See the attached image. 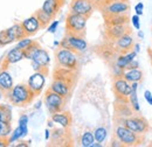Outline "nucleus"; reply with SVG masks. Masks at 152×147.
I'll return each mask as SVG.
<instances>
[{"label":"nucleus","mask_w":152,"mask_h":147,"mask_svg":"<svg viewBox=\"0 0 152 147\" xmlns=\"http://www.w3.org/2000/svg\"><path fill=\"white\" fill-rule=\"evenodd\" d=\"M34 96H35V93L32 91L28 88V85H26V84H18V85L13 87L10 91L6 92L7 99L14 105L29 104L33 100Z\"/></svg>","instance_id":"obj_1"},{"label":"nucleus","mask_w":152,"mask_h":147,"mask_svg":"<svg viewBox=\"0 0 152 147\" xmlns=\"http://www.w3.org/2000/svg\"><path fill=\"white\" fill-rule=\"evenodd\" d=\"M27 36L21 23H15L13 26H11L7 29H4L0 32V44L1 47H5L14 41H18L22 37Z\"/></svg>","instance_id":"obj_2"},{"label":"nucleus","mask_w":152,"mask_h":147,"mask_svg":"<svg viewBox=\"0 0 152 147\" xmlns=\"http://www.w3.org/2000/svg\"><path fill=\"white\" fill-rule=\"evenodd\" d=\"M56 62L62 68L75 70L77 68L78 58L74 50L67 49V48H60L56 52Z\"/></svg>","instance_id":"obj_3"},{"label":"nucleus","mask_w":152,"mask_h":147,"mask_svg":"<svg viewBox=\"0 0 152 147\" xmlns=\"http://www.w3.org/2000/svg\"><path fill=\"white\" fill-rule=\"evenodd\" d=\"M87 20H88V17H84L81 14H75V13L68 14L66 20V28L68 33L81 35L86 29Z\"/></svg>","instance_id":"obj_4"},{"label":"nucleus","mask_w":152,"mask_h":147,"mask_svg":"<svg viewBox=\"0 0 152 147\" xmlns=\"http://www.w3.org/2000/svg\"><path fill=\"white\" fill-rule=\"evenodd\" d=\"M115 135L116 138L124 145V146H134L138 145L140 143V134L134 133L131 130H129L128 127H125L124 125L117 126L116 131H115Z\"/></svg>","instance_id":"obj_5"},{"label":"nucleus","mask_w":152,"mask_h":147,"mask_svg":"<svg viewBox=\"0 0 152 147\" xmlns=\"http://www.w3.org/2000/svg\"><path fill=\"white\" fill-rule=\"evenodd\" d=\"M45 104H46L48 111L53 114L55 112L62 110V108L64 105V97L57 95L56 92L52 91V90H48L45 96Z\"/></svg>","instance_id":"obj_6"},{"label":"nucleus","mask_w":152,"mask_h":147,"mask_svg":"<svg viewBox=\"0 0 152 147\" xmlns=\"http://www.w3.org/2000/svg\"><path fill=\"white\" fill-rule=\"evenodd\" d=\"M130 9V5L128 0H117L103 5V11L105 15H115V14H125Z\"/></svg>","instance_id":"obj_7"},{"label":"nucleus","mask_w":152,"mask_h":147,"mask_svg":"<svg viewBox=\"0 0 152 147\" xmlns=\"http://www.w3.org/2000/svg\"><path fill=\"white\" fill-rule=\"evenodd\" d=\"M124 126L128 127L129 130H131L134 133H138V134H144L148 129H149V124L148 122L142 118V117H130V118H126L124 119Z\"/></svg>","instance_id":"obj_8"},{"label":"nucleus","mask_w":152,"mask_h":147,"mask_svg":"<svg viewBox=\"0 0 152 147\" xmlns=\"http://www.w3.org/2000/svg\"><path fill=\"white\" fill-rule=\"evenodd\" d=\"M93 9H94V4L91 2V0H72V5H70L72 13L89 17L93 13Z\"/></svg>","instance_id":"obj_9"},{"label":"nucleus","mask_w":152,"mask_h":147,"mask_svg":"<svg viewBox=\"0 0 152 147\" xmlns=\"http://www.w3.org/2000/svg\"><path fill=\"white\" fill-rule=\"evenodd\" d=\"M46 75L47 71H35L29 78H28V88L37 95H40L43 87H45V82H46Z\"/></svg>","instance_id":"obj_10"},{"label":"nucleus","mask_w":152,"mask_h":147,"mask_svg":"<svg viewBox=\"0 0 152 147\" xmlns=\"http://www.w3.org/2000/svg\"><path fill=\"white\" fill-rule=\"evenodd\" d=\"M66 37H67V41H68L72 50L78 52V53H83L87 50L88 43L84 40V37H82L78 34H70V33H68V35Z\"/></svg>","instance_id":"obj_11"},{"label":"nucleus","mask_w":152,"mask_h":147,"mask_svg":"<svg viewBox=\"0 0 152 147\" xmlns=\"http://www.w3.org/2000/svg\"><path fill=\"white\" fill-rule=\"evenodd\" d=\"M114 91L121 98H128L131 93V84L125 81L123 77H117L114 82Z\"/></svg>","instance_id":"obj_12"},{"label":"nucleus","mask_w":152,"mask_h":147,"mask_svg":"<svg viewBox=\"0 0 152 147\" xmlns=\"http://www.w3.org/2000/svg\"><path fill=\"white\" fill-rule=\"evenodd\" d=\"M21 26H22V28H23V31H25L27 36L34 35L40 28H42L41 25H40V21H39L35 15H32L29 18L25 19L21 22Z\"/></svg>","instance_id":"obj_13"},{"label":"nucleus","mask_w":152,"mask_h":147,"mask_svg":"<svg viewBox=\"0 0 152 147\" xmlns=\"http://www.w3.org/2000/svg\"><path fill=\"white\" fill-rule=\"evenodd\" d=\"M70 85H72V83H69L67 81L55 78L54 82L52 83L49 90L56 92L57 95H60L62 97H67L69 95V92H70Z\"/></svg>","instance_id":"obj_14"},{"label":"nucleus","mask_w":152,"mask_h":147,"mask_svg":"<svg viewBox=\"0 0 152 147\" xmlns=\"http://www.w3.org/2000/svg\"><path fill=\"white\" fill-rule=\"evenodd\" d=\"M31 61L32 62H35L42 69H47V67L50 63V56L47 53V50H45V49H42L40 47L38 50L34 53V55H33Z\"/></svg>","instance_id":"obj_15"},{"label":"nucleus","mask_w":152,"mask_h":147,"mask_svg":"<svg viewBox=\"0 0 152 147\" xmlns=\"http://www.w3.org/2000/svg\"><path fill=\"white\" fill-rule=\"evenodd\" d=\"M126 33H129L128 23H125V25H111V26H108V28H107V35L111 40H117L118 37H121Z\"/></svg>","instance_id":"obj_16"},{"label":"nucleus","mask_w":152,"mask_h":147,"mask_svg":"<svg viewBox=\"0 0 152 147\" xmlns=\"http://www.w3.org/2000/svg\"><path fill=\"white\" fill-rule=\"evenodd\" d=\"M23 58H25V53H23V50L19 49L18 47H14L13 49H11V50L7 53V55L5 57L4 64H5V65L15 64V63L20 62V61L23 60Z\"/></svg>","instance_id":"obj_17"},{"label":"nucleus","mask_w":152,"mask_h":147,"mask_svg":"<svg viewBox=\"0 0 152 147\" xmlns=\"http://www.w3.org/2000/svg\"><path fill=\"white\" fill-rule=\"evenodd\" d=\"M133 44H134V42H133V37L131 36L129 33L122 35V36L118 37V39L116 40V47L118 48V50L124 52V53L129 52V50L133 47Z\"/></svg>","instance_id":"obj_18"},{"label":"nucleus","mask_w":152,"mask_h":147,"mask_svg":"<svg viewBox=\"0 0 152 147\" xmlns=\"http://www.w3.org/2000/svg\"><path fill=\"white\" fill-rule=\"evenodd\" d=\"M52 120L55 124H58L63 129L69 127L70 124H72V117H70V114L67 113V112H61V111L55 112V113L52 114Z\"/></svg>","instance_id":"obj_19"},{"label":"nucleus","mask_w":152,"mask_h":147,"mask_svg":"<svg viewBox=\"0 0 152 147\" xmlns=\"http://www.w3.org/2000/svg\"><path fill=\"white\" fill-rule=\"evenodd\" d=\"M61 5H62V0H46L43 2V5H42L41 9L54 18L56 15V13L58 12Z\"/></svg>","instance_id":"obj_20"},{"label":"nucleus","mask_w":152,"mask_h":147,"mask_svg":"<svg viewBox=\"0 0 152 147\" xmlns=\"http://www.w3.org/2000/svg\"><path fill=\"white\" fill-rule=\"evenodd\" d=\"M123 78L125 81H128L129 83H132V82H140L143 79V71L138 68L136 69H126L124 74H123Z\"/></svg>","instance_id":"obj_21"},{"label":"nucleus","mask_w":152,"mask_h":147,"mask_svg":"<svg viewBox=\"0 0 152 147\" xmlns=\"http://www.w3.org/2000/svg\"><path fill=\"white\" fill-rule=\"evenodd\" d=\"M12 88H13V78L11 74L7 73L6 70H2L0 73V89L4 92H7Z\"/></svg>","instance_id":"obj_22"},{"label":"nucleus","mask_w":152,"mask_h":147,"mask_svg":"<svg viewBox=\"0 0 152 147\" xmlns=\"http://www.w3.org/2000/svg\"><path fill=\"white\" fill-rule=\"evenodd\" d=\"M105 20H107V25L111 26V25H125L128 23L129 18L125 14H115V15H105Z\"/></svg>","instance_id":"obj_23"},{"label":"nucleus","mask_w":152,"mask_h":147,"mask_svg":"<svg viewBox=\"0 0 152 147\" xmlns=\"http://www.w3.org/2000/svg\"><path fill=\"white\" fill-rule=\"evenodd\" d=\"M27 134H28L27 125H26V126L18 125V127L14 130V131H12V133L10 134V139H8L7 141H8V143H14V141L19 140L20 138H25Z\"/></svg>","instance_id":"obj_24"},{"label":"nucleus","mask_w":152,"mask_h":147,"mask_svg":"<svg viewBox=\"0 0 152 147\" xmlns=\"http://www.w3.org/2000/svg\"><path fill=\"white\" fill-rule=\"evenodd\" d=\"M35 17H37L38 20L40 21L41 27H46L47 25H49V23L52 22V19H53L52 15H49L48 13H46V12L42 11V9H39L38 12L35 13Z\"/></svg>","instance_id":"obj_25"},{"label":"nucleus","mask_w":152,"mask_h":147,"mask_svg":"<svg viewBox=\"0 0 152 147\" xmlns=\"http://www.w3.org/2000/svg\"><path fill=\"white\" fill-rule=\"evenodd\" d=\"M95 143L94 133L90 131H86L81 137V146L83 147H91V145Z\"/></svg>","instance_id":"obj_26"},{"label":"nucleus","mask_w":152,"mask_h":147,"mask_svg":"<svg viewBox=\"0 0 152 147\" xmlns=\"http://www.w3.org/2000/svg\"><path fill=\"white\" fill-rule=\"evenodd\" d=\"M94 133V138H95V141L97 143H103L105 139H107V137H108V131L105 127H103V126H99V127H97V129L93 132Z\"/></svg>","instance_id":"obj_27"},{"label":"nucleus","mask_w":152,"mask_h":147,"mask_svg":"<svg viewBox=\"0 0 152 147\" xmlns=\"http://www.w3.org/2000/svg\"><path fill=\"white\" fill-rule=\"evenodd\" d=\"M128 98H129V103H130L131 108L134 111L139 112L140 111V105H139V100H138V96H137V90H132Z\"/></svg>","instance_id":"obj_28"},{"label":"nucleus","mask_w":152,"mask_h":147,"mask_svg":"<svg viewBox=\"0 0 152 147\" xmlns=\"http://www.w3.org/2000/svg\"><path fill=\"white\" fill-rule=\"evenodd\" d=\"M1 123V130H0V138H8L12 133V126L11 122H0Z\"/></svg>","instance_id":"obj_29"},{"label":"nucleus","mask_w":152,"mask_h":147,"mask_svg":"<svg viewBox=\"0 0 152 147\" xmlns=\"http://www.w3.org/2000/svg\"><path fill=\"white\" fill-rule=\"evenodd\" d=\"M39 48H40V44H39L38 42H33L28 48H26L25 50H23V53H25V58H28V60H32V57L34 55V53L38 50Z\"/></svg>","instance_id":"obj_30"},{"label":"nucleus","mask_w":152,"mask_h":147,"mask_svg":"<svg viewBox=\"0 0 152 147\" xmlns=\"http://www.w3.org/2000/svg\"><path fill=\"white\" fill-rule=\"evenodd\" d=\"M11 109L0 105V122H11Z\"/></svg>","instance_id":"obj_31"},{"label":"nucleus","mask_w":152,"mask_h":147,"mask_svg":"<svg viewBox=\"0 0 152 147\" xmlns=\"http://www.w3.org/2000/svg\"><path fill=\"white\" fill-rule=\"evenodd\" d=\"M33 42H34V40H32L29 36H25V37H22V39H20V40H18V43H17L15 47H18L21 50H25V49L28 48Z\"/></svg>","instance_id":"obj_32"},{"label":"nucleus","mask_w":152,"mask_h":147,"mask_svg":"<svg viewBox=\"0 0 152 147\" xmlns=\"http://www.w3.org/2000/svg\"><path fill=\"white\" fill-rule=\"evenodd\" d=\"M113 74H114V76L116 77V78H117V77H123L124 69H122V68H119L118 65L115 64L114 67H113Z\"/></svg>","instance_id":"obj_33"},{"label":"nucleus","mask_w":152,"mask_h":147,"mask_svg":"<svg viewBox=\"0 0 152 147\" xmlns=\"http://www.w3.org/2000/svg\"><path fill=\"white\" fill-rule=\"evenodd\" d=\"M131 22H132V26L137 29V31H139L140 29V22H139V15H137V14H134L131 17Z\"/></svg>","instance_id":"obj_34"},{"label":"nucleus","mask_w":152,"mask_h":147,"mask_svg":"<svg viewBox=\"0 0 152 147\" xmlns=\"http://www.w3.org/2000/svg\"><path fill=\"white\" fill-rule=\"evenodd\" d=\"M58 23H60V22H58V21H56V20H55V21H53V22H52V23L48 26V29H47V31H48V33H50V34H54V33H55V32L57 31Z\"/></svg>","instance_id":"obj_35"},{"label":"nucleus","mask_w":152,"mask_h":147,"mask_svg":"<svg viewBox=\"0 0 152 147\" xmlns=\"http://www.w3.org/2000/svg\"><path fill=\"white\" fill-rule=\"evenodd\" d=\"M143 9H144V4L143 2H138L136 6H134V12H136V14L137 15H143Z\"/></svg>","instance_id":"obj_36"},{"label":"nucleus","mask_w":152,"mask_h":147,"mask_svg":"<svg viewBox=\"0 0 152 147\" xmlns=\"http://www.w3.org/2000/svg\"><path fill=\"white\" fill-rule=\"evenodd\" d=\"M18 124L21 125V126H26V125L28 124V117H27L26 114H22L19 118V123H18Z\"/></svg>","instance_id":"obj_37"},{"label":"nucleus","mask_w":152,"mask_h":147,"mask_svg":"<svg viewBox=\"0 0 152 147\" xmlns=\"http://www.w3.org/2000/svg\"><path fill=\"white\" fill-rule=\"evenodd\" d=\"M136 68H139V63L136 61V58L132 60L129 64H128V67H126V69H136Z\"/></svg>","instance_id":"obj_38"},{"label":"nucleus","mask_w":152,"mask_h":147,"mask_svg":"<svg viewBox=\"0 0 152 147\" xmlns=\"http://www.w3.org/2000/svg\"><path fill=\"white\" fill-rule=\"evenodd\" d=\"M8 145V141L6 140V138H0V147H5Z\"/></svg>","instance_id":"obj_39"},{"label":"nucleus","mask_w":152,"mask_h":147,"mask_svg":"<svg viewBox=\"0 0 152 147\" xmlns=\"http://www.w3.org/2000/svg\"><path fill=\"white\" fill-rule=\"evenodd\" d=\"M111 146L113 147H121V146H123V144L117 139V140H114V141L111 143Z\"/></svg>","instance_id":"obj_40"},{"label":"nucleus","mask_w":152,"mask_h":147,"mask_svg":"<svg viewBox=\"0 0 152 147\" xmlns=\"http://www.w3.org/2000/svg\"><path fill=\"white\" fill-rule=\"evenodd\" d=\"M133 52H136L137 54L140 52V44H139V43H136V44H133Z\"/></svg>","instance_id":"obj_41"},{"label":"nucleus","mask_w":152,"mask_h":147,"mask_svg":"<svg viewBox=\"0 0 152 147\" xmlns=\"http://www.w3.org/2000/svg\"><path fill=\"white\" fill-rule=\"evenodd\" d=\"M152 96V93H151V91H149V90H146V91L144 92V97H145V99L148 100L150 97Z\"/></svg>","instance_id":"obj_42"},{"label":"nucleus","mask_w":152,"mask_h":147,"mask_svg":"<svg viewBox=\"0 0 152 147\" xmlns=\"http://www.w3.org/2000/svg\"><path fill=\"white\" fill-rule=\"evenodd\" d=\"M49 138H50V132H49V130H46L45 131V139L48 140Z\"/></svg>","instance_id":"obj_43"},{"label":"nucleus","mask_w":152,"mask_h":147,"mask_svg":"<svg viewBox=\"0 0 152 147\" xmlns=\"http://www.w3.org/2000/svg\"><path fill=\"white\" fill-rule=\"evenodd\" d=\"M138 37H139L140 40H143V39H144V33H143V32H142L140 29L138 31Z\"/></svg>","instance_id":"obj_44"},{"label":"nucleus","mask_w":152,"mask_h":147,"mask_svg":"<svg viewBox=\"0 0 152 147\" xmlns=\"http://www.w3.org/2000/svg\"><path fill=\"white\" fill-rule=\"evenodd\" d=\"M91 147H102V144H101V143H97V141H96V143H94V144L91 145Z\"/></svg>","instance_id":"obj_45"},{"label":"nucleus","mask_w":152,"mask_h":147,"mask_svg":"<svg viewBox=\"0 0 152 147\" xmlns=\"http://www.w3.org/2000/svg\"><path fill=\"white\" fill-rule=\"evenodd\" d=\"M41 104H42V102H38V103L35 104V106H34V108H35L37 110H39V109L41 108Z\"/></svg>","instance_id":"obj_46"},{"label":"nucleus","mask_w":152,"mask_h":147,"mask_svg":"<svg viewBox=\"0 0 152 147\" xmlns=\"http://www.w3.org/2000/svg\"><path fill=\"white\" fill-rule=\"evenodd\" d=\"M54 126V122L53 120H49L48 122V127H53Z\"/></svg>","instance_id":"obj_47"},{"label":"nucleus","mask_w":152,"mask_h":147,"mask_svg":"<svg viewBox=\"0 0 152 147\" xmlns=\"http://www.w3.org/2000/svg\"><path fill=\"white\" fill-rule=\"evenodd\" d=\"M146 102H148V103H149V104H150V105L152 106V96L150 97V98H149V99H148V100H146Z\"/></svg>","instance_id":"obj_48"},{"label":"nucleus","mask_w":152,"mask_h":147,"mask_svg":"<svg viewBox=\"0 0 152 147\" xmlns=\"http://www.w3.org/2000/svg\"><path fill=\"white\" fill-rule=\"evenodd\" d=\"M111 1H117V0H104V4H108V2H111Z\"/></svg>","instance_id":"obj_49"},{"label":"nucleus","mask_w":152,"mask_h":147,"mask_svg":"<svg viewBox=\"0 0 152 147\" xmlns=\"http://www.w3.org/2000/svg\"><path fill=\"white\" fill-rule=\"evenodd\" d=\"M18 146H19V147H22V146L26 147V146H28V145H27V144H20V145H18Z\"/></svg>","instance_id":"obj_50"},{"label":"nucleus","mask_w":152,"mask_h":147,"mask_svg":"<svg viewBox=\"0 0 152 147\" xmlns=\"http://www.w3.org/2000/svg\"><path fill=\"white\" fill-rule=\"evenodd\" d=\"M54 46H60V42L58 41H54Z\"/></svg>","instance_id":"obj_51"},{"label":"nucleus","mask_w":152,"mask_h":147,"mask_svg":"<svg viewBox=\"0 0 152 147\" xmlns=\"http://www.w3.org/2000/svg\"><path fill=\"white\" fill-rule=\"evenodd\" d=\"M0 130H1V123H0Z\"/></svg>","instance_id":"obj_52"},{"label":"nucleus","mask_w":152,"mask_h":147,"mask_svg":"<svg viewBox=\"0 0 152 147\" xmlns=\"http://www.w3.org/2000/svg\"><path fill=\"white\" fill-rule=\"evenodd\" d=\"M0 47H1V44H0Z\"/></svg>","instance_id":"obj_53"},{"label":"nucleus","mask_w":152,"mask_h":147,"mask_svg":"<svg viewBox=\"0 0 152 147\" xmlns=\"http://www.w3.org/2000/svg\"><path fill=\"white\" fill-rule=\"evenodd\" d=\"M139 1H140V0H139Z\"/></svg>","instance_id":"obj_54"}]
</instances>
